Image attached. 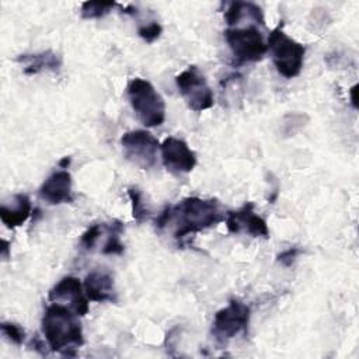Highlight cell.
<instances>
[{
    "mask_svg": "<svg viewBox=\"0 0 359 359\" xmlns=\"http://www.w3.org/2000/svg\"><path fill=\"white\" fill-rule=\"evenodd\" d=\"M163 32V27L157 21H149L147 24H142L137 27L139 36L147 43L154 42Z\"/></svg>",
    "mask_w": 359,
    "mask_h": 359,
    "instance_id": "obj_21",
    "label": "cell"
},
{
    "mask_svg": "<svg viewBox=\"0 0 359 359\" xmlns=\"http://www.w3.org/2000/svg\"><path fill=\"white\" fill-rule=\"evenodd\" d=\"M79 316L60 303L49 304L42 316V334L50 351L65 356H74L84 344V335Z\"/></svg>",
    "mask_w": 359,
    "mask_h": 359,
    "instance_id": "obj_1",
    "label": "cell"
},
{
    "mask_svg": "<svg viewBox=\"0 0 359 359\" xmlns=\"http://www.w3.org/2000/svg\"><path fill=\"white\" fill-rule=\"evenodd\" d=\"M116 6L115 1H84L81 4V17L86 20L101 18L107 15L114 7Z\"/></svg>",
    "mask_w": 359,
    "mask_h": 359,
    "instance_id": "obj_18",
    "label": "cell"
},
{
    "mask_svg": "<svg viewBox=\"0 0 359 359\" xmlns=\"http://www.w3.org/2000/svg\"><path fill=\"white\" fill-rule=\"evenodd\" d=\"M32 210L31 199L27 194H15L10 201L0 206V220L6 227L14 229L25 223Z\"/></svg>",
    "mask_w": 359,
    "mask_h": 359,
    "instance_id": "obj_14",
    "label": "cell"
},
{
    "mask_svg": "<svg viewBox=\"0 0 359 359\" xmlns=\"http://www.w3.org/2000/svg\"><path fill=\"white\" fill-rule=\"evenodd\" d=\"M226 227L229 233H245L251 237H269V229L262 216L255 213L254 203L247 202L240 209L231 210L226 216Z\"/></svg>",
    "mask_w": 359,
    "mask_h": 359,
    "instance_id": "obj_9",
    "label": "cell"
},
{
    "mask_svg": "<svg viewBox=\"0 0 359 359\" xmlns=\"http://www.w3.org/2000/svg\"><path fill=\"white\" fill-rule=\"evenodd\" d=\"M160 151L164 167L172 174L191 172L196 165V154L182 139L165 137L160 144Z\"/></svg>",
    "mask_w": 359,
    "mask_h": 359,
    "instance_id": "obj_10",
    "label": "cell"
},
{
    "mask_svg": "<svg viewBox=\"0 0 359 359\" xmlns=\"http://www.w3.org/2000/svg\"><path fill=\"white\" fill-rule=\"evenodd\" d=\"M224 39L238 63L258 62L268 52L262 34L255 25L229 27L224 31Z\"/></svg>",
    "mask_w": 359,
    "mask_h": 359,
    "instance_id": "obj_6",
    "label": "cell"
},
{
    "mask_svg": "<svg viewBox=\"0 0 359 359\" xmlns=\"http://www.w3.org/2000/svg\"><path fill=\"white\" fill-rule=\"evenodd\" d=\"M72 175L66 170L53 171L41 185L39 196L49 205H60L73 201Z\"/></svg>",
    "mask_w": 359,
    "mask_h": 359,
    "instance_id": "obj_12",
    "label": "cell"
},
{
    "mask_svg": "<svg viewBox=\"0 0 359 359\" xmlns=\"http://www.w3.org/2000/svg\"><path fill=\"white\" fill-rule=\"evenodd\" d=\"M1 243H3V247H1V255H3V258H7V255H8V243H7L6 240H3Z\"/></svg>",
    "mask_w": 359,
    "mask_h": 359,
    "instance_id": "obj_25",
    "label": "cell"
},
{
    "mask_svg": "<svg viewBox=\"0 0 359 359\" xmlns=\"http://www.w3.org/2000/svg\"><path fill=\"white\" fill-rule=\"evenodd\" d=\"M128 195L132 203V216L137 223H142L149 215V208L143 199V194L137 187H130L128 188Z\"/></svg>",
    "mask_w": 359,
    "mask_h": 359,
    "instance_id": "obj_19",
    "label": "cell"
},
{
    "mask_svg": "<svg viewBox=\"0 0 359 359\" xmlns=\"http://www.w3.org/2000/svg\"><path fill=\"white\" fill-rule=\"evenodd\" d=\"M224 220L222 205L216 199L189 196L177 205H168V224H174V237L184 238L188 234L213 227Z\"/></svg>",
    "mask_w": 359,
    "mask_h": 359,
    "instance_id": "obj_2",
    "label": "cell"
},
{
    "mask_svg": "<svg viewBox=\"0 0 359 359\" xmlns=\"http://www.w3.org/2000/svg\"><path fill=\"white\" fill-rule=\"evenodd\" d=\"M224 20L230 27H238L244 21H250V24L264 25V11L262 8L250 1H233L229 4Z\"/></svg>",
    "mask_w": 359,
    "mask_h": 359,
    "instance_id": "obj_15",
    "label": "cell"
},
{
    "mask_svg": "<svg viewBox=\"0 0 359 359\" xmlns=\"http://www.w3.org/2000/svg\"><path fill=\"white\" fill-rule=\"evenodd\" d=\"M251 310L250 307L238 300L231 299L229 304L216 311L212 321V335L220 345H226L238 334H245L250 324Z\"/></svg>",
    "mask_w": 359,
    "mask_h": 359,
    "instance_id": "obj_5",
    "label": "cell"
},
{
    "mask_svg": "<svg viewBox=\"0 0 359 359\" xmlns=\"http://www.w3.org/2000/svg\"><path fill=\"white\" fill-rule=\"evenodd\" d=\"M69 163H70V157H63V158L59 161V165H60L62 168H67Z\"/></svg>",
    "mask_w": 359,
    "mask_h": 359,
    "instance_id": "obj_26",
    "label": "cell"
},
{
    "mask_svg": "<svg viewBox=\"0 0 359 359\" xmlns=\"http://www.w3.org/2000/svg\"><path fill=\"white\" fill-rule=\"evenodd\" d=\"M15 60L22 65L25 74H38L45 70L56 72L62 66V57L53 50L20 55Z\"/></svg>",
    "mask_w": 359,
    "mask_h": 359,
    "instance_id": "obj_16",
    "label": "cell"
},
{
    "mask_svg": "<svg viewBox=\"0 0 359 359\" xmlns=\"http://www.w3.org/2000/svg\"><path fill=\"white\" fill-rule=\"evenodd\" d=\"M102 233V226L100 224H93L90 226L80 237V245L81 248L87 250V251H91L94 248V245L97 244L100 236Z\"/></svg>",
    "mask_w": 359,
    "mask_h": 359,
    "instance_id": "obj_22",
    "label": "cell"
},
{
    "mask_svg": "<svg viewBox=\"0 0 359 359\" xmlns=\"http://www.w3.org/2000/svg\"><path fill=\"white\" fill-rule=\"evenodd\" d=\"M49 300L52 303H69V307L77 316H86L88 313V297L84 292V286L76 276L62 278L50 290Z\"/></svg>",
    "mask_w": 359,
    "mask_h": 359,
    "instance_id": "obj_11",
    "label": "cell"
},
{
    "mask_svg": "<svg viewBox=\"0 0 359 359\" xmlns=\"http://www.w3.org/2000/svg\"><path fill=\"white\" fill-rule=\"evenodd\" d=\"M266 46L280 76L293 79L300 74L304 65L306 48L283 31V24H279L269 32Z\"/></svg>",
    "mask_w": 359,
    "mask_h": 359,
    "instance_id": "obj_3",
    "label": "cell"
},
{
    "mask_svg": "<svg viewBox=\"0 0 359 359\" xmlns=\"http://www.w3.org/2000/svg\"><path fill=\"white\" fill-rule=\"evenodd\" d=\"M126 93L137 119L144 126L154 128L164 122L165 102L150 81L135 77L128 83Z\"/></svg>",
    "mask_w": 359,
    "mask_h": 359,
    "instance_id": "obj_4",
    "label": "cell"
},
{
    "mask_svg": "<svg viewBox=\"0 0 359 359\" xmlns=\"http://www.w3.org/2000/svg\"><path fill=\"white\" fill-rule=\"evenodd\" d=\"M84 292L91 302H116V292L114 286V276L107 269H94L88 272L83 282Z\"/></svg>",
    "mask_w": 359,
    "mask_h": 359,
    "instance_id": "obj_13",
    "label": "cell"
},
{
    "mask_svg": "<svg viewBox=\"0 0 359 359\" xmlns=\"http://www.w3.org/2000/svg\"><path fill=\"white\" fill-rule=\"evenodd\" d=\"M300 254V248L297 247H290L285 251H282L279 255H278V262L283 266H292V264L296 261L297 255Z\"/></svg>",
    "mask_w": 359,
    "mask_h": 359,
    "instance_id": "obj_23",
    "label": "cell"
},
{
    "mask_svg": "<svg viewBox=\"0 0 359 359\" xmlns=\"http://www.w3.org/2000/svg\"><path fill=\"white\" fill-rule=\"evenodd\" d=\"M3 335L15 345H22L25 341V331L14 323H1L0 325Z\"/></svg>",
    "mask_w": 359,
    "mask_h": 359,
    "instance_id": "obj_20",
    "label": "cell"
},
{
    "mask_svg": "<svg viewBox=\"0 0 359 359\" xmlns=\"http://www.w3.org/2000/svg\"><path fill=\"white\" fill-rule=\"evenodd\" d=\"M123 230V224L118 220H114L108 226V238L101 250L105 255H121L125 250V245L121 241V233Z\"/></svg>",
    "mask_w": 359,
    "mask_h": 359,
    "instance_id": "obj_17",
    "label": "cell"
},
{
    "mask_svg": "<svg viewBox=\"0 0 359 359\" xmlns=\"http://www.w3.org/2000/svg\"><path fill=\"white\" fill-rule=\"evenodd\" d=\"M121 146L128 161L142 170H149L156 165L160 150L158 140L147 130L135 129L122 135Z\"/></svg>",
    "mask_w": 359,
    "mask_h": 359,
    "instance_id": "obj_8",
    "label": "cell"
},
{
    "mask_svg": "<svg viewBox=\"0 0 359 359\" xmlns=\"http://www.w3.org/2000/svg\"><path fill=\"white\" fill-rule=\"evenodd\" d=\"M356 88H358V84H355L352 88H351V101H352V105L355 108H358V102H356Z\"/></svg>",
    "mask_w": 359,
    "mask_h": 359,
    "instance_id": "obj_24",
    "label": "cell"
},
{
    "mask_svg": "<svg viewBox=\"0 0 359 359\" xmlns=\"http://www.w3.org/2000/svg\"><path fill=\"white\" fill-rule=\"evenodd\" d=\"M175 84L187 105L192 111L202 112L213 107V91L196 66H188L185 70H182L175 77Z\"/></svg>",
    "mask_w": 359,
    "mask_h": 359,
    "instance_id": "obj_7",
    "label": "cell"
}]
</instances>
